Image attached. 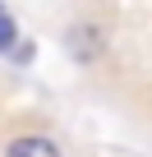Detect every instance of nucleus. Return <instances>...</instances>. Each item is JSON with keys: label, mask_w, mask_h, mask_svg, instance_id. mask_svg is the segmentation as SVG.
<instances>
[{"label": "nucleus", "mask_w": 152, "mask_h": 157, "mask_svg": "<svg viewBox=\"0 0 152 157\" xmlns=\"http://www.w3.org/2000/svg\"><path fill=\"white\" fill-rule=\"evenodd\" d=\"M65 51L79 60V65H92V60H102V51H106V33H102L97 23H69V28H65Z\"/></svg>", "instance_id": "1"}, {"label": "nucleus", "mask_w": 152, "mask_h": 157, "mask_svg": "<svg viewBox=\"0 0 152 157\" xmlns=\"http://www.w3.org/2000/svg\"><path fill=\"white\" fill-rule=\"evenodd\" d=\"M0 157H65V148L55 139H46V134H19V139L5 143Z\"/></svg>", "instance_id": "2"}, {"label": "nucleus", "mask_w": 152, "mask_h": 157, "mask_svg": "<svg viewBox=\"0 0 152 157\" xmlns=\"http://www.w3.org/2000/svg\"><path fill=\"white\" fill-rule=\"evenodd\" d=\"M19 46V28L9 19V10H0V51H14Z\"/></svg>", "instance_id": "3"}, {"label": "nucleus", "mask_w": 152, "mask_h": 157, "mask_svg": "<svg viewBox=\"0 0 152 157\" xmlns=\"http://www.w3.org/2000/svg\"><path fill=\"white\" fill-rule=\"evenodd\" d=\"M14 60L28 65V60H32V42H19V46H14Z\"/></svg>", "instance_id": "4"}, {"label": "nucleus", "mask_w": 152, "mask_h": 157, "mask_svg": "<svg viewBox=\"0 0 152 157\" xmlns=\"http://www.w3.org/2000/svg\"><path fill=\"white\" fill-rule=\"evenodd\" d=\"M0 10H5V5H0Z\"/></svg>", "instance_id": "5"}]
</instances>
